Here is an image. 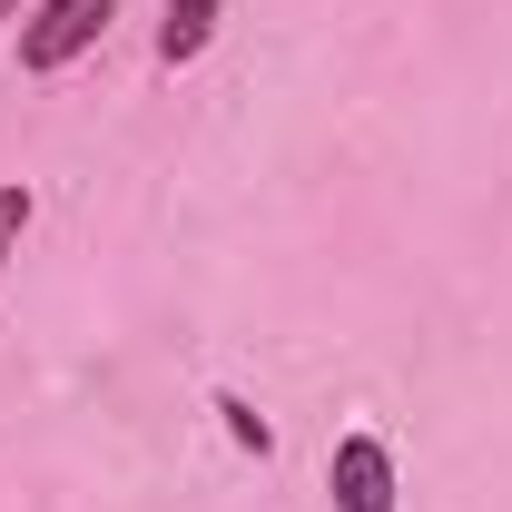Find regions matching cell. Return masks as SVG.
<instances>
[{
    "label": "cell",
    "mask_w": 512,
    "mask_h": 512,
    "mask_svg": "<svg viewBox=\"0 0 512 512\" xmlns=\"http://www.w3.org/2000/svg\"><path fill=\"white\" fill-rule=\"evenodd\" d=\"M10 20H20V0H0V30H10Z\"/></svg>",
    "instance_id": "cell-6"
},
{
    "label": "cell",
    "mask_w": 512,
    "mask_h": 512,
    "mask_svg": "<svg viewBox=\"0 0 512 512\" xmlns=\"http://www.w3.org/2000/svg\"><path fill=\"white\" fill-rule=\"evenodd\" d=\"M217 414H227V434H237V444H247L256 463H266V453H276V424H266V414H256L247 394H217Z\"/></svg>",
    "instance_id": "cell-5"
},
{
    "label": "cell",
    "mask_w": 512,
    "mask_h": 512,
    "mask_svg": "<svg viewBox=\"0 0 512 512\" xmlns=\"http://www.w3.org/2000/svg\"><path fill=\"white\" fill-rule=\"evenodd\" d=\"M325 493H335V512H394V503H404L384 434H345V444L325 453Z\"/></svg>",
    "instance_id": "cell-2"
},
{
    "label": "cell",
    "mask_w": 512,
    "mask_h": 512,
    "mask_svg": "<svg viewBox=\"0 0 512 512\" xmlns=\"http://www.w3.org/2000/svg\"><path fill=\"white\" fill-rule=\"evenodd\" d=\"M207 30H217V0H168V20H158V60H168V69L197 60Z\"/></svg>",
    "instance_id": "cell-3"
},
{
    "label": "cell",
    "mask_w": 512,
    "mask_h": 512,
    "mask_svg": "<svg viewBox=\"0 0 512 512\" xmlns=\"http://www.w3.org/2000/svg\"><path fill=\"white\" fill-rule=\"evenodd\" d=\"M30 217H40V197H30L20 178H10V188H0V276H10V256H20V237H30Z\"/></svg>",
    "instance_id": "cell-4"
},
{
    "label": "cell",
    "mask_w": 512,
    "mask_h": 512,
    "mask_svg": "<svg viewBox=\"0 0 512 512\" xmlns=\"http://www.w3.org/2000/svg\"><path fill=\"white\" fill-rule=\"evenodd\" d=\"M109 20H119V0H40V10H20L10 50H20L30 79H60L69 60H89V50L109 40Z\"/></svg>",
    "instance_id": "cell-1"
}]
</instances>
